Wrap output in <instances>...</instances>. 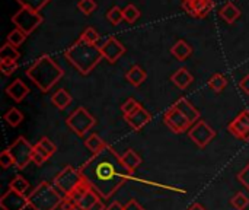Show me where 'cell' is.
<instances>
[{
    "instance_id": "9",
    "label": "cell",
    "mask_w": 249,
    "mask_h": 210,
    "mask_svg": "<svg viewBox=\"0 0 249 210\" xmlns=\"http://www.w3.org/2000/svg\"><path fill=\"white\" fill-rule=\"evenodd\" d=\"M163 123L168 126V129L177 134L190 132V129L193 127L191 121L177 108V107H169L165 114H163Z\"/></svg>"
},
{
    "instance_id": "12",
    "label": "cell",
    "mask_w": 249,
    "mask_h": 210,
    "mask_svg": "<svg viewBox=\"0 0 249 210\" xmlns=\"http://www.w3.org/2000/svg\"><path fill=\"white\" fill-rule=\"evenodd\" d=\"M28 206V196L20 194L12 189H9L0 199L1 210H25Z\"/></svg>"
},
{
    "instance_id": "19",
    "label": "cell",
    "mask_w": 249,
    "mask_h": 210,
    "mask_svg": "<svg viewBox=\"0 0 249 210\" xmlns=\"http://www.w3.org/2000/svg\"><path fill=\"white\" fill-rule=\"evenodd\" d=\"M171 54L179 60V61H184L187 60L191 54H193V47L185 41V39H178L172 47H171Z\"/></svg>"
},
{
    "instance_id": "33",
    "label": "cell",
    "mask_w": 249,
    "mask_h": 210,
    "mask_svg": "<svg viewBox=\"0 0 249 210\" xmlns=\"http://www.w3.org/2000/svg\"><path fill=\"white\" fill-rule=\"evenodd\" d=\"M107 19L112 23V25H120L124 20V15H123V9L118 6H114L108 10L107 13Z\"/></svg>"
},
{
    "instance_id": "5",
    "label": "cell",
    "mask_w": 249,
    "mask_h": 210,
    "mask_svg": "<svg viewBox=\"0 0 249 210\" xmlns=\"http://www.w3.org/2000/svg\"><path fill=\"white\" fill-rule=\"evenodd\" d=\"M85 178L80 172V170H76L74 167H64L55 177L53 186L60 191V194L66 199H69L82 184Z\"/></svg>"
},
{
    "instance_id": "11",
    "label": "cell",
    "mask_w": 249,
    "mask_h": 210,
    "mask_svg": "<svg viewBox=\"0 0 249 210\" xmlns=\"http://www.w3.org/2000/svg\"><path fill=\"white\" fill-rule=\"evenodd\" d=\"M228 130L239 140L249 142V110L241 111L236 115V118L229 123Z\"/></svg>"
},
{
    "instance_id": "48",
    "label": "cell",
    "mask_w": 249,
    "mask_h": 210,
    "mask_svg": "<svg viewBox=\"0 0 249 210\" xmlns=\"http://www.w3.org/2000/svg\"><path fill=\"white\" fill-rule=\"evenodd\" d=\"M123 210H124V209H123Z\"/></svg>"
},
{
    "instance_id": "46",
    "label": "cell",
    "mask_w": 249,
    "mask_h": 210,
    "mask_svg": "<svg viewBox=\"0 0 249 210\" xmlns=\"http://www.w3.org/2000/svg\"><path fill=\"white\" fill-rule=\"evenodd\" d=\"M105 209H107V208H105V205H104V203H102V200H101V202H98L95 206H92L89 210H105Z\"/></svg>"
},
{
    "instance_id": "40",
    "label": "cell",
    "mask_w": 249,
    "mask_h": 210,
    "mask_svg": "<svg viewBox=\"0 0 249 210\" xmlns=\"http://www.w3.org/2000/svg\"><path fill=\"white\" fill-rule=\"evenodd\" d=\"M0 70L4 76H10L18 70V61L16 63H0Z\"/></svg>"
},
{
    "instance_id": "16",
    "label": "cell",
    "mask_w": 249,
    "mask_h": 210,
    "mask_svg": "<svg viewBox=\"0 0 249 210\" xmlns=\"http://www.w3.org/2000/svg\"><path fill=\"white\" fill-rule=\"evenodd\" d=\"M6 94L9 98H12L15 102H22L28 94H29V88L20 80V79H15L12 83H9L6 86Z\"/></svg>"
},
{
    "instance_id": "29",
    "label": "cell",
    "mask_w": 249,
    "mask_h": 210,
    "mask_svg": "<svg viewBox=\"0 0 249 210\" xmlns=\"http://www.w3.org/2000/svg\"><path fill=\"white\" fill-rule=\"evenodd\" d=\"M26 38H28V35H26L23 31H20V29L16 28V29L10 31V32L7 34L6 42L12 44V45H15V47H19V45H22V44L26 41Z\"/></svg>"
},
{
    "instance_id": "22",
    "label": "cell",
    "mask_w": 249,
    "mask_h": 210,
    "mask_svg": "<svg viewBox=\"0 0 249 210\" xmlns=\"http://www.w3.org/2000/svg\"><path fill=\"white\" fill-rule=\"evenodd\" d=\"M71 101H73L71 95H70L66 89H63V88L58 89V91H55V92L53 94V96H51L53 105H54L55 108H58L60 111L66 110V108L71 104Z\"/></svg>"
},
{
    "instance_id": "14",
    "label": "cell",
    "mask_w": 249,
    "mask_h": 210,
    "mask_svg": "<svg viewBox=\"0 0 249 210\" xmlns=\"http://www.w3.org/2000/svg\"><path fill=\"white\" fill-rule=\"evenodd\" d=\"M101 53L102 57L109 61V63H115L124 53H125V47L123 45L121 41H118L115 37H109L102 45H101Z\"/></svg>"
},
{
    "instance_id": "13",
    "label": "cell",
    "mask_w": 249,
    "mask_h": 210,
    "mask_svg": "<svg viewBox=\"0 0 249 210\" xmlns=\"http://www.w3.org/2000/svg\"><path fill=\"white\" fill-rule=\"evenodd\" d=\"M214 7L213 0H182V9L193 18H206Z\"/></svg>"
},
{
    "instance_id": "7",
    "label": "cell",
    "mask_w": 249,
    "mask_h": 210,
    "mask_svg": "<svg viewBox=\"0 0 249 210\" xmlns=\"http://www.w3.org/2000/svg\"><path fill=\"white\" fill-rule=\"evenodd\" d=\"M12 23H15V26L20 31H23L26 35L32 34L44 20V18L38 13L34 12L31 9L26 7H20L12 18H10Z\"/></svg>"
},
{
    "instance_id": "47",
    "label": "cell",
    "mask_w": 249,
    "mask_h": 210,
    "mask_svg": "<svg viewBox=\"0 0 249 210\" xmlns=\"http://www.w3.org/2000/svg\"><path fill=\"white\" fill-rule=\"evenodd\" d=\"M187 210H206V208L203 205H200V203H194V205H191Z\"/></svg>"
},
{
    "instance_id": "32",
    "label": "cell",
    "mask_w": 249,
    "mask_h": 210,
    "mask_svg": "<svg viewBox=\"0 0 249 210\" xmlns=\"http://www.w3.org/2000/svg\"><path fill=\"white\" fill-rule=\"evenodd\" d=\"M16 1L20 4V7H26V9H31L38 13L45 4L50 3V0H16Z\"/></svg>"
},
{
    "instance_id": "18",
    "label": "cell",
    "mask_w": 249,
    "mask_h": 210,
    "mask_svg": "<svg viewBox=\"0 0 249 210\" xmlns=\"http://www.w3.org/2000/svg\"><path fill=\"white\" fill-rule=\"evenodd\" d=\"M193 80H194V76L190 73V70L187 69V67H179L172 76H171V82L177 86V88H179V89H187L191 83H193Z\"/></svg>"
},
{
    "instance_id": "34",
    "label": "cell",
    "mask_w": 249,
    "mask_h": 210,
    "mask_svg": "<svg viewBox=\"0 0 249 210\" xmlns=\"http://www.w3.org/2000/svg\"><path fill=\"white\" fill-rule=\"evenodd\" d=\"M231 205H232V206H233L236 210H245L247 208H248L249 199L245 196V194H244V193L238 191V193L232 197Z\"/></svg>"
},
{
    "instance_id": "31",
    "label": "cell",
    "mask_w": 249,
    "mask_h": 210,
    "mask_svg": "<svg viewBox=\"0 0 249 210\" xmlns=\"http://www.w3.org/2000/svg\"><path fill=\"white\" fill-rule=\"evenodd\" d=\"M123 15H124V20H125L127 23H134V22L140 18L142 12H140L134 4H127V6L123 9Z\"/></svg>"
},
{
    "instance_id": "38",
    "label": "cell",
    "mask_w": 249,
    "mask_h": 210,
    "mask_svg": "<svg viewBox=\"0 0 249 210\" xmlns=\"http://www.w3.org/2000/svg\"><path fill=\"white\" fill-rule=\"evenodd\" d=\"M0 165H1L3 170H7V168H10L12 165H15L13 156H12V153L9 152V149H6V151L1 152V155H0Z\"/></svg>"
},
{
    "instance_id": "26",
    "label": "cell",
    "mask_w": 249,
    "mask_h": 210,
    "mask_svg": "<svg viewBox=\"0 0 249 210\" xmlns=\"http://www.w3.org/2000/svg\"><path fill=\"white\" fill-rule=\"evenodd\" d=\"M207 85H209L210 89H213L214 92L220 94V92L228 86V79H226V76L222 75V73H214V75L209 79Z\"/></svg>"
},
{
    "instance_id": "43",
    "label": "cell",
    "mask_w": 249,
    "mask_h": 210,
    "mask_svg": "<svg viewBox=\"0 0 249 210\" xmlns=\"http://www.w3.org/2000/svg\"><path fill=\"white\" fill-rule=\"evenodd\" d=\"M124 210H146L143 206H140L136 200H130L124 205Z\"/></svg>"
},
{
    "instance_id": "4",
    "label": "cell",
    "mask_w": 249,
    "mask_h": 210,
    "mask_svg": "<svg viewBox=\"0 0 249 210\" xmlns=\"http://www.w3.org/2000/svg\"><path fill=\"white\" fill-rule=\"evenodd\" d=\"M28 203L34 210H57L63 206L64 197L54 186L42 181L28 194Z\"/></svg>"
},
{
    "instance_id": "27",
    "label": "cell",
    "mask_w": 249,
    "mask_h": 210,
    "mask_svg": "<svg viewBox=\"0 0 249 210\" xmlns=\"http://www.w3.org/2000/svg\"><path fill=\"white\" fill-rule=\"evenodd\" d=\"M4 121L10 126V127H18L22 121H23V114L18 110V108H10L7 110V113L3 115Z\"/></svg>"
},
{
    "instance_id": "37",
    "label": "cell",
    "mask_w": 249,
    "mask_h": 210,
    "mask_svg": "<svg viewBox=\"0 0 249 210\" xmlns=\"http://www.w3.org/2000/svg\"><path fill=\"white\" fill-rule=\"evenodd\" d=\"M140 107H142L140 102H137L134 98H128V99L121 105V111H123L124 115H130L131 113H134V111L139 110Z\"/></svg>"
},
{
    "instance_id": "10",
    "label": "cell",
    "mask_w": 249,
    "mask_h": 210,
    "mask_svg": "<svg viewBox=\"0 0 249 210\" xmlns=\"http://www.w3.org/2000/svg\"><path fill=\"white\" fill-rule=\"evenodd\" d=\"M188 136L200 149H204L216 137V130L210 127L206 121L200 120L196 124H193V127L188 132Z\"/></svg>"
},
{
    "instance_id": "36",
    "label": "cell",
    "mask_w": 249,
    "mask_h": 210,
    "mask_svg": "<svg viewBox=\"0 0 249 210\" xmlns=\"http://www.w3.org/2000/svg\"><path fill=\"white\" fill-rule=\"evenodd\" d=\"M77 9H79L83 15L89 16L90 13H93V12L98 9V4H96L95 0H79V1H77Z\"/></svg>"
},
{
    "instance_id": "30",
    "label": "cell",
    "mask_w": 249,
    "mask_h": 210,
    "mask_svg": "<svg viewBox=\"0 0 249 210\" xmlns=\"http://www.w3.org/2000/svg\"><path fill=\"white\" fill-rule=\"evenodd\" d=\"M9 189L18 191V193H20V194H25V193L28 191V189H29V183H28L22 175H16V177L10 181Z\"/></svg>"
},
{
    "instance_id": "21",
    "label": "cell",
    "mask_w": 249,
    "mask_h": 210,
    "mask_svg": "<svg viewBox=\"0 0 249 210\" xmlns=\"http://www.w3.org/2000/svg\"><path fill=\"white\" fill-rule=\"evenodd\" d=\"M147 77V73L143 67H140L139 64H134L128 69V72L125 73V79L133 85V86H140Z\"/></svg>"
},
{
    "instance_id": "25",
    "label": "cell",
    "mask_w": 249,
    "mask_h": 210,
    "mask_svg": "<svg viewBox=\"0 0 249 210\" xmlns=\"http://www.w3.org/2000/svg\"><path fill=\"white\" fill-rule=\"evenodd\" d=\"M85 146L92 152V155L93 153H98L99 151H102L105 146H107V143L101 139V136L99 134H96V133H92V134H89L88 137H86V140H85Z\"/></svg>"
},
{
    "instance_id": "39",
    "label": "cell",
    "mask_w": 249,
    "mask_h": 210,
    "mask_svg": "<svg viewBox=\"0 0 249 210\" xmlns=\"http://www.w3.org/2000/svg\"><path fill=\"white\" fill-rule=\"evenodd\" d=\"M38 145H39L41 148H44V149H45L51 156H53V155L55 153V151H57V146H55V145H54L48 137H42V139L38 142Z\"/></svg>"
},
{
    "instance_id": "8",
    "label": "cell",
    "mask_w": 249,
    "mask_h": 210,
    "mask_svg": "<svg viewBox=\"0 0 249 210\" xmlns=\"http://www.w3.org/2000/svg\"><path fill=\"white\" fill-rule=\"evenodd\" d=\"M9 152L13 156L15 161V167L18 170H23L28 167V164L32 162V152H34V146L25 139V137H18L9 148Z\"/></svg>"
},
{
    "instance_id": "15",
    "label": "cell",
    "mask_w": 249,
    "mask_h": 210,
    "mask_svg": "<svg viewBox=\"0 0 249 210\" xmlns=\"http://www.w3.org/2000/svg\"><path fill=\"white\" fill-rule=\"evenodd\" d=\"M124 120L128 123V126H130L133 130L139 132V130H142L147 123H150L152 114H150L147 110H144L143 105H142L139 110H136V111L131 113L130 115H124Z\"/></svg>"
},
{
    "instance_id": "17",
    "label": "cell",
    "mask_w": 249,
    "mask_h": 210,
    "mask_svg": "<svg viewBox=\"0 0 249 210\" xmlns=\"http://www.w3.org/2000/svg\"><path fill=\"white\" fill-rule=\"evenodd\" d=\"M174 107H177L190 121H191V124H196L197 121H200V111L187 99V98H184V96H181L175 104H174Z\"/></svg>"
},
{
    "instance_id": "2",
    "label": "cell",
    "mask_w": 249,
    "mask_h": 210,
    "mask_svg": "<svg viewBox=\"0 0 249 210\" xmlns=\"http://www.w3.org/2000/svg\"><path fill=\"white\" fill-rule=\"evenodd\" d=\"M66 60L83 76L89 75L104 58L101 53V47L98 44H90L77 38L66 51Z\"/></svg>"
},
{
    "instance_id": "24",
    "label": "cell",
    "mask_w": 249,
    "mask_h": 210,
    "mask_svg": "<svg viewBox=\"0 0 249 210\" xmlns=\"http://www.w3.org/2000/svg\"><path fill=\"white\" fill-rule=\"evenodd\" d=\"M20 57L18 48L9 42H4L0 48V63H16Z\"/></svg>"
},
{
    "instance_id": "44",
    "label": "cell",
    "mask_w": 249,
    "mask_h": 210,
    "mask_svg": "<svg viewBox=\"0 0 249 210\" xmlns=\"http://www.w3.org/2000/svg\"><path fill=\"white\" fill-rule=\"evenodd\" d=\"M61 209L63 210H83L79 205H76V203H71V202H66L64 200V203H63V206H61Z\"/></svg>"
},
{
    "instance_id": "45",
    "label": "cell",
    "mask_w": 249,
    "mask_h": 210,
    "mask_svg": "<svg viewBox=\"0 0 249 210\" xmlns=\"http://www.w3.org/2000/svg\"><path fill=\"white\" fill-rule=\"evenodd\" d=\"M123 209H124V206H123L120 202H112V203H111V205H109V206H108L105 210H123Z\"/></svg>"
},
{
    "instance_id": "3",
    "label": "cell",
    "mask_w": 249,
    "mask_h": 210,
    "mask_svg": "<svg viewBox=\"0 0 249 210\" xmlns=\"http://www.w3.org/2000/svg\"><path fill=\"white\" fill-rule=\"evenodd\" d=\"M26 76L41 92H48L64 76V70L50 56L42 54L26 69Z\"/></svg>"
},
{
    "instance_id": "23",
    "label": "cell",
    "mask_w": 249,
    "mask_h": 210,
    "mask_svg": "<svg viewBox=\"0 0 249 210\" xmlns=\"http://www.w3.org/2000/svg\"><path fill=\"white\" fill-rule=\"evenodd\" d=\"M121 161L124 164V167L130 171V172H134L140 164H142V158L139 156V153L133 149H127L123 155H121Z\"/></svg>"
},
{
    "instance_id": "35",
    "label": "cell",
    "mask_w": 249,
    "mask_h": 210,
    "mask_svg": "<svg viewBox=\"0 0 249 210\" xmlns=\"http://www.w3.org/2000/svg\"><path fill=\"white\" fill-rule=\"evenodd\" d=\"M79 38H82L83 41H86V42H90V44H98V41H99L101 35H99V32H98L95 28H92V26H88V28H86V29L82 32V35H80Z\"/></svg>"
},
{
    "instance_id": "1",
    "label": "cell",
    "mask_w": 249,
    "mask_h": 210,
    "mask_svg": "<svg viewBox=\"0 0 249 210\" xmlns=\"http://www.w3.org/2000/svg\"><path fill=\"white\" fill-rule=\"evenodd\" d=\"M79 170L90 187L105 200L112 197L133 175L124 167L121 155L109 145L93 153Z\"/></svg>"
},
{
    "instance_id": "41",
    "label": "cell",
    "mask_w": 249,
    "mask_h": 210,
    "mask_svg": "<svg viewBox=\"0 0 249 210\" xmlns=\"http://www.w3.org/2000/svg\"><path fill=\"white\" fill-rule=\"evenodd\" d=\"M238 181L249 191V164L238 174Z\"/></svg>"
},
{
    "instance_id": "42",
    "label": "cell",
    "mask_w": 249,
    "mask_h": 210,
    "mask_svg": "<svg viewBox=\"0 0 249 210\" xmlns=\"http://www.w3.org/2000/svg\"><path fill=\"white\" fill-rule=\"evenodd\" d=\"M239 89H241L244 94L249 95V75H247L245 77H242V80L239 82Z\"/></svg>"
},
{
    "instance_id": "20",
    "label": "cell",
    "mask_w": 249,
    "mask_h": 210,
    "mask_svg": "<svg viewBox=\"0 0 249 210\" xmlns=\"http://www.w3.org/2000/svg\"><path fill=\"white\" fill-rule=\"evenodd\" d=\"M219 16H220L226 23H233V22L241 16V9H239L233 1H228V3L219 10Z\"/></svg>"
},
{
    "instance_id": "28",
    "label": "cell",
    "mask_w": 249,
    "mask_h": 210,
    "mask_svg": "<svg viewBox=\"0 0 249 210\" xmlns=\"http://www.w3.org/2000/svg\"><path fill=\"white\" fill-rule=\"evenodd\" d=\"M51 158V155L44 149V148H41L38 143L36 145H34V152H32V162L35 164V165H38V167H41L42 164H45L48 159Z\"/></svg>"
},
{
    "instance_id": "6",
    "label": "cell",
    "mask_w": 249,
    "mask_h": 210,
    "mask_svg": "<svg viewBox=\"0 0 249 210\" xmlns=\"http://www.w3.org/2000/svg\"><path fill=\"white\" fill-rule=\"evenodd\" d=\"M66 124L71 132H74L79 137L86 136L96 124L95 117L85 108V107H77L67 118Z\"/></svg>"
}]
</instances>
